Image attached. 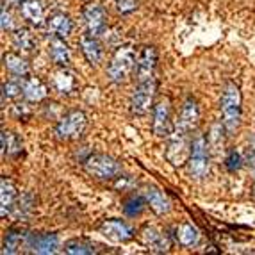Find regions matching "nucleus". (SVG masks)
Masks as SVG:
<instances>
[{
	"label": "nucleus",
	"mask_w": 255,
	"mask_h": 255,
	"mask_svg": "<svg viewBox=\"0 0 255 255\" xmlns=\"http://www.w3.org/2000/svg\"><path fill=\"white\" fill-rule=\"evenodd\" d=\"M220 111H221V124L227 128V134L238 130L241 125V91L236 82H227L223 88V93L220 98Z\"/></svg>",
	"instance_id": "obj_1"
},
{
	"label": "nucleus",
	"mask_w": 255,
	"mask_h": 255,
	"mask_svg": "<svg viewBox=\"0 0 255 255\" xmlns=\"http://www.w3.org/2000/svg\"><path fill=\"white\" fill-rule=\"evenodd\" d=\"M137 63V54L136 48L132 45H122L116 48L115 55L111 57L109 64H107V77L111 82L115 84H122L130 77V73L136 70Z\"/></svg>",
	"instance_id": "obj_2"
},
{
	"label": "nucleus",
	"mask_w": 255,
	"mask_h": 255,
	"mask_svg": "<svg viewBox=\"0 0 255 255\" xmlns=\"http://www.w3.org/2000/svg\"><path fill=\"white\" fill-rule=\"evenodd\" d=\"M191 132L184 130L179 125H173V130L168 136L166 145V159L175 166H182L189 161L191 155Z\"/></svg>",
	"instance_id": "obj_3"
},
{
	"label": "nucleus",
	"mask_w": 255,
	"mask_h": 255,
	"mask_svg": "<svg viewBox=\"0 0 255 255\" xmlns=\"http://www.w3.org/2000/svg\"><path fill=\"white\" fill-rule=\"evenodd\" d=\"M189 177L202 180L209 173V137L204 134H196L191 141V155L187 161Z\"/></svg>",
	"instance_id": "obj_4"
},
{
	"label": "nucleus",
	"mask_w": 255,
	"mask_h": 255,
	"mask_svg": "<svg viewBox=\"0 0 255 255\" xmlns=\"http://www.w3.org/2000/svg\"><path fill=\"white\" fill-rule=\"evenodd\" d=\"M84 170L100 180H113L122 175V164L106 153H90L82 161Z\"/></svg>",
	"instance_id": "obj_5"
},
{
	"label": "nucleus",
	"mask_w": 255,
	"mask_h": 255,
	"mask_svg": "<svg viewBox=\"0 0 255 255\" xmlns=\"http://www.w3.org/2000/svg\"><path fill=\"white\" fill-rule=\"evenodd\" d=\"M88 127V116L84 111L73 109L68 111L64 116H61L55 125V137L61 141H72L81 137Z\"/></svg>",
	"instance_id": "obj_6"
},
{
	"label": "nucleus",
	"mask_w": 255,
	"mask_h": 255,
	"mask_svg": "<svg viewBox=\"0 0 255 255\" xmlns=\"http://www.w3.org/2000/svg\"><path fill=\"white\" fill-rule=\"evenodd\" d=\"M157 91V81L148 79V81L137 82L134 88V93L130 97V113L134 116H145L153 107V98Z\"/></svg>",
	"instance_id": "obj_7"
},
{
	"label": "nucleus",
	"mask_w": 255,
	"mask_h": 255,
	"mask_svg": "<svg viewBox=\"0 0 255 255\" xmlns=\"http://www.w3.org/2000/svg\"><path fill=\"white\" fill-rule=\"evenodd\" d=\"M82 16H84V23L86 29L91 36H97L100 38L102 34H106L107 30V13L106 9L100 4H86L84 9H82Z\"/></svg>",
	"instance_id": "obj_8"
},
{
	"label": "nucleus",
	"mask_w": 255,
	"mask_h": 255,
	"mask_svg": "<svg viewBox=\"0 0 255 255\" xmlns=\"http://www.w3.org/2000/svg\"><path fill=\"white\" fill-rule=\"evenodd\" d=\"M98 232L115 243H128L134 238V229L128 225L127 221L118 220V218L104 220L102 223L98 225Z\"/></svg>",
	"instance_id": "obj_9"
},
{
	"label": "nucleus",
	"mask_w": 255,
	"mask_h": 255,
	"mask_svg": "<svg viewBox=\"0 0 255 255\" xmlns=\"http://www.w3.org/2000/svg\"><path fill=\"white\" fill-rule=\"evenodd\" d=\"M25 247L32 254L50 255L59 250V236L52 232H29Z\"/></svg>",
	"instance_id": "obj_10"
},
{
	"label": "nucleus",
	"mask_w": 255,
	"mask_h": 255,
	"mask_svg": "<svg viewBox=\"0 0 255 255\" xmlns=\"http://www.w3.org/2000/svg\"><path fill=\"white\" fill-rule=\"evenodd\" d=\"M152 128L153 134L159 137H168L170 132L173 130V125H171V106L168 98H162V100H159L153 106Z\"/></svg>",
	"instance_id": "obj_11"
},
{
	"label": "nucleus",
	"mask_w": 255,
	"mask_h": 255,
	"mask_svg": "<svg viewBox=\"0 0 255 255\" xmlns=\"http://www.w3.org/2000/svg\"><path fill=\"white\" fill-rule=\"evenodd\" d=\"M157 48L155 47H143L141 52L137 54V63H136V81L143 82L153 79V72H155V66H157Z\"/></svg>",
	"instance_id": "obj_12"
},
{
	"label": "nucleus",
	"mask_w": 255,
	"mask_h": 255,
	"mask_svg": "<svg viewBox=\"0 0 255 255\" xmlns=\"http://www.w3.org/2000/svg\"><path fill=\"white\" fill-rule=\"evenodd\" d=\"M198 124H200V107H198V102H196L195 97H187L184 100L182 107H180V115L175 125H179V127H182L187 132H195Z\"/></svg>",
	"instance_id": "obj_13"
},
{
	"label": "nucleus",
	"mask_w": 255,
	"mask_h": 255,
	"mask_svg": "<svg viewBox=\"0 0 255 255\" xmlns=\"http://www.w3.org/2000/svg\"><path fill=\"white\" fill-rule=\"evenodd\" d=\"M141 239H143V243H145L146 247H148V250L153 252V254H164L171 247L168 234H164L155 225H146L145 229L141 230Z\"/></svg>",
	"instance_id": "obj_14"
},
{
	"label": "nucleus",
	"mask_w": 255,
	"mask_h": 255,
	"mask_svg": "<svg viewBox=\"0 0 255 255\" xmlns=\"http://www.w3.org/2000/svg\"><path fill=\"white\" fill-rule=\"evenodd\" d=\"M16 200H18L16 186H14L13 180L4 175V177L0 179V204H2L0 205V214H2V218L13 214Z\"/></svg>",
	"instance_id": "obj_15"
},
{
	"label": "nucleus",
	"mask_w": 255,
	"mask_h": 255,
	"mask_svg": "<svg viewBox=\"0 0 255 255\" xmlns=\"http://www.w3.org/2000/svg\"><path fill=\"white\" fill-rule=\"evenodd\" d=\"M27 229L20 225H14L5 232L4 236V241H2V254L4 255H13V254H18L21 245H25L27 241Z\"/></svg>",
	"instance_id": "obj_16"
},
{
	"label": "nucleus",
	"mask_w": 255,
	"mask_h": 255,
	"mask_svg": "<svg viewBox=\"0 0 255 255\" xmlns=\"http://www.w3.org/2000/svg\"><path fill=\"white\" fill-rule=\"evenodd\" d=\"M81 50L84 54V57L88 59V63L91 66H98L104 59V47L102 43L98 41L97 36H91L90 32L81 38Z\"/></svg>",
	"instance_id": "obj_17"
},
{
	"label": "nucleus",
	"mask_w": 255,
	"mask_h": 255,
	"mask_svg": "<svg viewBox=\"0 0 255 255\" xmlns=\"http://www.w3.org/2000/svg\"><path fill=\"white\" fill-rule=\"evenodd\" d=\"M48 95L47 86L43 84L41 79L38 77H23V91L21 97L25 98L27 102H41Z\"/></svg>",
	"instance_id": "obj_18"
},
{
	"label": "nucleus",
	"mask_w": 255,
	"mask_h": 255,
	"mask_svg": "<svg viewBox=\"0 0 255 255\" xmlns=\"http://www.w3.org/2000/svg\"><path fill=\"white\" fill-rule=\"evenodd\" d=\"M20 13L30 25L41 27L45 23V5L41 0H25L20 5Z\"/></svg>",
	"instance_id": "obj_19"
},
{
	"label": "nucleus",
	"mask_w": 255,
	"mask_h": 255,
	"mask_svg": "<svg viewBox=\"0 0 255 255\" xmlns=\"http://www.w3.org/2000/svg\"><path fill=\"white\" fill-rule=\"evenodd\" d=\"M48 55L57 66H68L72 54H70V47L66 45L64 38L61 36H54L48 43Z\"/></svg>",
	"instance_id": "obj_20"
},
{
	"label": "nucleus",
	"mask_w": 255,
	"mask_h": 255,
	"mask_svg": "<svg viewBox=\"0 0 255 255\" xmlns=\"http://www.w3.org/2000/svg\"><path fill=\"white\" fill-rule=\"evenodd\" d=\"M54 88L55 91H59L61 95H70L77 88V77L72 70H68L66 66H61L57 72L54 73Z\"/></svg>",
	"instance_id": "obj_21"
},
{
	"label": "nucleus",
	"mask_w": 255,
	"mask_h": 255,
	"mask_svg": "<svg viewBox=\"0 0 255 255\" xmlns=\"http://www.w3.org/2000/svg\"><path fill=\"white\" fill-rule=\"evenodd\" d=\"M47 27L54 36L68 38L73 30V20L64 13H55L47 20Z\"/></svg>",
	"instance_id": "obj_22"
},
{
	"label": "nucleus",
	"mask_w": 255,
	"mask_h": 255,
	"mask_svg": "<svg viewBox=\"0 0 255 255\" xmlns=\"http://www.w3.org/2000/svg\"><path fill=\"white\" fill-rule=\"evenodd\" d=\"M34 207H36L34 195L29 191H23L21 195H18L16 205H14V209H13V216L16 218L18 221H23L34 213Z\"/></svg>",
	"instance_id": "obj_23"
},
{
	"label": "nucleus",
	"mask_w": 255,
	"mask_h": 255,
	"mask_svg": "<svg viewBox=\"0 0 255 255\" xmlns=\"http://www.w3.org/2000/svg\"><path fill=\"white\" fill-rule=\"evenodd\" d=\"M4 66L13 77H27L30 72V66L27 63V59H23L18 54H13V52L4 54Z\"/></svg>",
	"instance_id": "obj_24"
},
{
	"label": "nucleus",
	"mask_w": 255,
	"mask_h": 255,
	"mask_svg": "<svg viewBox=\"0 0 255 255\" xmlns=\"http://www.w3.org/2000/svg\"><path fill=\"white\" fill-rule=\"evenodd\" d=\"M145 196H146V202L150 204V207L157 214L170 213L171 204H170V200H168V196H166L161 189H157V187H146Z\"/></svg>",
	"instance_id": "obj_25"
},
{
	"label": "nucleus",
	"mask_w": 255,
	"mask_h": 255,
	"mask_svg": "<svg viewBox=\"0 0 255 255\" xmlns=\"http://www.w3.org/2000/svg\"><path fill=\"white\" fill-rule=\"evenodd\" d=\"M175 238H177V241H179L182 247L191 248L200 241V232H198V229H196L195 225H191V223H182L180 227L175 229Z\"/></svg>",
	"instance_id": "obj_26"
},
{
	"label": "nucleus",
	"mask_w": 255,
	"mask_h": 255,
	"mask_svg": "<svg viewBox=\"0 0 255 255\" xmlns=\"http://www.w3.org/2000/svg\"><path fill=\"white\" fill-rule=\"evenodd\" d=\"M13 43L14 47L21 52H32L36 48V38L27 27H20V29L14 30Z\"/></svg>",
	"instance_id": "obj_27"
},
{
	"label": "nucleus",
	"mask_w": 255,
	"mask_h": 255,
	"mask_svg": "<svg viewBox=\"0 0 255 255\" xmlns=\"http://www.w3.org/2000/svg\"><path fill=\"white\" fill-rule=\"evenodd\" d=\"M64 252L70 255H91L97 254V248H95V243L88 239H70L64 245Z\"/></svg>",
	"instance_id": "obj_28"
},
{
	"label": "nucleus",
	"mask_w": 255,
	"mask_h": 255,
	"mask_svg": "<svg viewBox=\"0 0 255 255\" xmlns=\"http://www.w3.org/2000/svg\"><path fill=\"white\" fill-rule=\"evenodd\" d=\"M21 152V139L14 132L2 130V155H18Z\"/></svg>",
	"instance_id": "obj_29"
},
{
	"label": "nucleus",
	"mask_w": 255,
	"mask_h": 255,
	"mask_svg": "<svg viewBox=\"0 0 255 255\" xmlns=\"http://www.w3.org/2000/svg\"><path fill=\"white\" fill-rule=\"evenodd\" d=\"M146 196H141V195H132L130 198H127L124 204V213L125 216L128 218H136L139 216L146 207Z\"/></svg>",
	"instance_id": "obj_30"
},
{
	"label": "nucleus",
	"mask_w": 255,
	"mask_h": 255,
	"mask_svg": "<svg viewBox=\"0 0 255 255\" xmlns=\"http://www.w3.org/2000/svg\"><path fill=\"white\" fill-rule=\"evenodd\" d=\"M23 91V77H16L13 81H7L2 84V97L13 100V98H18Z\"/></svg>",
	"instance_id": "obj_31"
},
{
	"label": "nucleus",
	"mask_w": 255,
	"mask_h": 255,
	"mask_svg": "<svg viewBox=\"0 0 255 255\" xmlns=\"http://www.w3.org/2000/svg\"><path fill=\"white\" fill-rule=\"evenodd\" d=\"M243 164H245V159H243L241 152H239L238 148H230L229 153H227L225 157V168L230 171V173H236V171H239L243 168Z\"/></svg>",
	"instance_id": "obj_32"
},
{
	"label": "nucleus",
	"mask_w": 255,
	"mask_h": 255,
	"mask_svg": "<svg viewBox=\"0 0 255 255\" xmlns=\"http://www.w3.org/2000/svg\"><path fill=\"white\" fill-rule=\"evenodd\" d=\"M115 5L120 14H130L139 7V0H115Z\"/></svg>",
	"instance_id": "obj_33"
},
{
	"label": "nucleus",
	"mask_w": 255,
	"mask_h": 255,
	"mask_svg": "<svg viewBox=\"0 0 255 255\" xmlns=\"http://www.w3.org/2000/svg\"><path fill=\"white\" fill-rule=\"evenodd\" d=\"M13 27H14L13 16H11V13H9L4 5V7H2V29H4L5 32H9V30H13Z\"/></svg>",
	"instance_id": "obj_34"
},
{
	"label": "nucleus",
	"mask_w": 255,
	"mask_h": 255,
	"mask_svg": "<svg viewBox=\"0 0 255 255\" xmlns=\"http://www.w3.org/2000/svg\"><path fill=\"white\" fill-rule=\"evenodd\" d=\"M14 116H16L18 120H27L30 116V111L29 107H27V104H16L14 106Z\"/></svg>",
	"instance_id": "obj_35"
},
{
	"label": "nucleus",
	"mask_w": 255,
	"mask_h": 255,
	"mask_svg": "<svg viewBox=\"0 0 255 255\" xmlns=\"http://www.w3.org/2000/svg\"><path fill=\"white\" fill-rule=\"evenodd\" d=\"M248 166H250L252 171H255V150L252 153H248Z\"/></svg>",
	"instance_id": "obj_36"
},
{
	"label": "nucleus",
	"mask_w": 255,
	"mask_h": 255,
	"mask_svg": "<svg viewBox=\"0 0 255 255\" xmlns=\"http://www.w3.org/2000/svg\"><path fill=\"white\" fill-rule=\"evenodd\" d=\"M23 2H25V0H4L5 5H13V7H20Z\"/></svg>",
	"instance_id": "obj_37"
},
{
	"label": "nucleus",
	"mask_w": 255,
	"mask_h": 255,
	"mask_svg": "<svg viewBox=\"0 0 255 255\" xmlns=\"http://www.w3.org/2000/svg\"><path fill=\"white\" fill-rule=\"evenodd\" d=\"M252 195L255 196V184H254V187H252Z\"/></svg>",
	"instance_id": "obj_38"
}]
</instances>
